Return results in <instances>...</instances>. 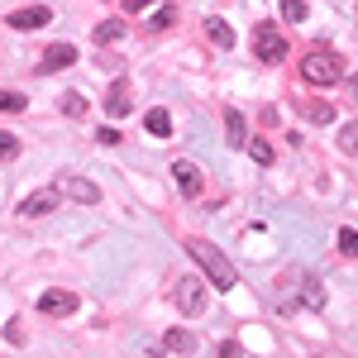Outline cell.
Returning a JSON list of instances; mask_svg holds the SVG:
<instances>
[{"label": "cell", "mask_w": 358, "mask_h": 358, "mask_svg": "<svg viewBox=\"0 0 358 358\" xmlns=\"http://www.w3.org/2000/svg\"><path fill=\"white\" fill-rule=\"evenodd\" d=\"M129 106H134L129 82H115L110 91H106V110H110V120H124V115H129Z\"/></svg>", "instance_id": "obj_12"}, {"label": "cell", "mask_w": 358, "mask_h": 358, "mask_svg": "<svg viewBox=\"0 0 358 358\" xmlns=\"http://www.w3.org/2000/svg\"><path fill=\"white\" fill-rule=\"evenodd\" d=\"M62 115H86V96L82 91H67V96H62Z\"/></svg>", "instance_id": "obj_23"}, {"label": "cell", "mask_w": 358, "mask_h": 358, "mask_svg": "<svg viewBox=\"0 0 358 358\" xmlns=\"http://www.w3.org/2000/svg\"><path fill=\"white\" fill-rule=\"evenodd\" d=\"M339 148H344V153L358 148V124H344V129H339Z\"/></svg>", "instance_id": "obj_26"}, {"label": "cell", "mask_w": 358, "mask_h": 358, "mask_svg": "<svg viewBox=\"0 0 358 358\" xmlns=\"http://www.w3.org/2000/svg\"><path fill=\"white\" fill-rule=\"evenodd\" d=\"M172 296H177V310H187V315H196V310H201V306H206V287H201V277H177V292H172Z\"/></svg>", "instance_id": "obj_6"}, {"label": "cell", "mask_w": 358, "mask_h": 358, "mask_svg": "<svg viewBox=\"0 0 358 358\" xmlns=\"http://www.w3.org/2000/svg\"><path fill=\"white\" fill-rule=\"evenodd\" d=\"M306 115H310L315 124H334V110L325 106V101H310V106H306Z\"/></svg>", "instance_id": "obj_24"}, {"label": "cell", "mask_w": 358, "mask_h": 358, "mask_svg": "<svg viewBox=\"0 0 358 358\" xmlns=\"http://www.w3.org/2000/svg\"><path fill=\"white\" fill-rule=\"evenodd\" d=\"M38 315H77V292H62V287L43 292L38 296Z\"/></svg>", "instance_id": "obj_8"}, {"label": "cell", "mask_w": 358, "mask_h": 358, "mask_svg": "<svg viewBox=\"0 0 358 358\" xmlns=\"http://www.w3.org/2000/svg\"><path fill=\"white\" fill-rule=\"evenodd\" d=\"M244 148H248V158H253L258 167H273V158H277V153H273V143H268V138H248Z\"/></svg>", "instance_id": "obj_17"}, {"label": "cell", "mask_w": 358, "mask_h": 358, "mask_svg": "<svg viewBox=\"0 0 358 358\" xmlns=\"http://www.w3.org/2000/svg\"><path fill=\"white\" fill-rule=\"evenodd\" d=\"M334 248H339L344 258H358V229H339V234H334Z\"/></svg>", "instance_id": "obj_22"}, {"label": "cell", "mask_w": 358, "mask_h": 358, "mask_svg": "<svg viewBox=\"0 0 358 358\" xmlns=\"http://www.w3.org/2000/svg\"><path fill=\"white\" fill-rule=\"evenodd\" d=\"M77 62V48L72 43H48L43 57H38V72H62V67H72Z\"/></svg>", "instance_id": "obj_11"}, {"label": "cell", "mask_w": 358, "mask_h": 358, "mask_svg": "<svg viewBox=\"0 0 358 358\" xmlns=\"http://www.w3.org/2000/svg\"><path fill=\"white\" fill-rule=\"evenodd\" d=\"M10 158H20V138H15V134H0V163H10Z\"/></svg>", "instance_id": "obj_25"}, {"label": "cell", "mask_w": 358, "mask_h": 358, "mask_svg": "<svg viewBox=\"0 0 358 358\" xmlns=\"http://www.w3.org/2000/svg\"><path fill=\"white\" fill-rule=\"evenodd\" d=\"M287 53H292V48H287V38H282L273 24H258V34H253V57H258V62H268V67H277Z\"/></svg>", "instance_id": "obj_4"}, {"label": "cell", "mask_w": 358, "mask_h": 358, "mask_svg": "<svg viewBox=\"0 0 358 358\" xmlns=\"http://www.w3.org/2000/svg\"><path fill=\"white\" fill-rule=\"evenodd\" d=\"M206 34H210V43H220V48H234V29L224 24V20H206Z\"/></svg>", "instance_id": "obj_19"}, {"label": "cell", "mask_w": 358, "mask_h": 358, "mask_svg": "<svg viewBox=\"0 0 358 358\" xmlns=\"http://www.w3.org/2000/svg\"><path fill=\"white\" fill-rule=\"evenodd\" d=\"M120 38H124V20H101V24H96V43H101V48H106V43H120Z\"/></svg>", "instance_id": "obj_16"}, {"label": "cell", "mask_w": 358, "mask_h": 358, "mask_svg": "<svg viewBox=\"0 0 358 358\" xmlns=\"http://www.w3.org/2000/svg\"><path fill=\"white\" fill-rule=\"evenodd\" d=\"M277 10H282V20H287V24H306V15H310V5H306V0H277Z\"/></svg>", "instance_id": "obj_18"}, {"label": "cell", "mask_w": 358, "mask_h": 358, "mask_svg": "<svg viewBox=\"0 0 358 358\" xmlns=\"http://www.w3.org/2000/svg\"><path fill=\"white\" fill-rule=\"evenodd\" d=\"M20 110H29L24 91H0V115H20Z\"/></svg>", "instance_id": "obj_20"}, {"label": "cell", "mask_w": 358, "mask_h": 358, "mask_svg": "<svg viewBox=\"0 0 358 358\" xmlns=\"http://www.w3.org/2000/svg\"><path fill=\"white\" fill-rule=\"evenodd\" d=\"M143 129H148L153 138H172V115H167L163 106H153V110L143 115Z\"/></svg>", "instance_id": "obj_14"}, {"label": "cell", "mask_w": 358, "mask_h": 358, "mask_svg": "<svg viewBox=\"0 0 358 358\" xmlns=\"http://www.w3.org/2000/svg\"><path fill=\"white\" fill-rule=\"evenodd\" d=\"M301 82H310V86L344 82V57L334 53V48H310V53L301 57Z\"/></svg>", "instance_id": "obj_2"}, {"label": "cell", "mask_w": 358, "mask_h": 358, "mask_svg": "<svg viewBox=\"0 0 358 358\" xmlns=\"http://www.w3.org/2000/svg\"><path fill=\"white\" fill-rule=\"evenodd\" d=\"M172 20H177V10H172V5H158V15H148L143 29H148V34H158V29H167Z\"/></svg>", "instance_id": "obj_21"}, {"label": "cell", "mask_w": 358, "mask_h": 358, "mask_svg": "<svg viewBox=\"0 0 358 358\" xmlns=\"http://www.w3.org/2000/svg\"><path fill=\"white\" fill-rule=\"evenodd\" d=\"M224 138H229V148H244V143H248V120H244V110H224Z\"/></svg>", "instance_id": "obj_13"}, {"label": "cell", "mask_w": 358, "mask_h": 358, "mask_svg": "<svg viewBox=\"0 0 358 358\" xmlns=\"http://www.w3.org/2000/svg\"><path fill=\"white\" fill-rule=\"evenodd\" d=\"M292 282H296V292H301V301L310 310H325V282L315 273H292Z\"/></svg>", "instance_id": "obj_9"}, {"label": "cell", "mask_w": 358, "mask_h": 358, "mask_svg": "<svg viewBox=\"0 0 358 358\" xmlns=\"http://www.w3.org/2000/svg\"><path fill=\"white\" fill-rule=\"evenodd\" d=\"M10 20V29H20V34H29V29H43L48 20H53V10L48 5H20L15 15H5Z\"/></svg>", "instance_id": "obj_7"}, {"label": "cell", "mask_w": 358, "mask_h": 358, "mask_svg": "<svg viewBox=\"0 0 358 358\" xmlns=\"http://www.w3.org/2000/svg\"><path fill=\"white\" fill-rule=\"evenodd\" d=\"M187 253L201 263V273H206L210 287H220V292H234V287H239V273L229 268V258H224L210 239H187Z\"/></svg>", "instance_id": "obj_1"}, {"label": "cell", "mask_w": 358, "mask_h": 358, "mask_svg": "<svg viewBox=\"0 0 358 358\" xmlns=\"http://www.w3.org/2000/svg\"><path fill=\"white\" fill-rule=\"evenodd\" d=\"M53 210H57V187H53V192H29L24 201H20V215H24V220L53 215Z\"/></svg>", "instance_id": "obj_10"}, {"label": "cell", "mask_w": 358, "mask_h": 358, "mask_svg": "<svg viewBox=\"0 0 358 358\" xmlns=\"http://www.w3.org/2000/svg\"><path fill=\"white\" fill-rule=\"evenodd\" d=\"M163 349H167V354H192V349H196V334L177 325V330H167V334H163Z\"/></svg>", "instance_id": "obj_15"}, {"label": "cell", "mask_w": 358, "mask_h": 358, "mask_svg": "<svg viewBox=\"0 0 358 358\" xmlns=\"http://www.w3.org/2000/svg\"><path fill=\"white\" fill-rule=\"evenodd\" d=\"M172 182H177V192L187 196V201H196V196H201V187H206L201 163H192V158H177V163H172Z\"/></svg>", "instance_id": "obj_5"}, {"label": "cell", "mask_w": 358, "mask_h": 358, "mask_svg": "<svg viewBox=\"0 0 358 358\" xmlns=\"http://www.w3.org/2000/svg\"><path fill=\"white\" fill-rule=\"evenodd\" d=\"M57 196H67V201H77V206H101V187L82 177V172H57Z\"/></svg>", "instance_id": "obj_3"}]
</instances>
